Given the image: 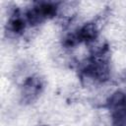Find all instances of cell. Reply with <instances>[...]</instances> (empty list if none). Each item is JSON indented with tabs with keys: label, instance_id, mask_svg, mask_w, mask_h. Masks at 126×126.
<instances>
[{
	"label": "cell",
	"instance_id": "6da1fadb",
	"mask_svg": "<svg viewBox=\"0 0 126 126\" xmlns=\"http://www.w3.org/2000/svg\"><path fill=\"white\" fill-rule=\"evenodd\" d=\"M57 4L51 2H38L26 13V20L31 26H36L43 21L53 18L57 13Z\"/></svg>",
	"mask_w": 126,
	"mask_h": 126
},
{
	"label": "cell",
	"instance_id": "7a4b0ae2",
	"mask_svg": "<svg viewBox=\"0 0 126 126\" xmlns=\"http://www.w3.org/2000/svg\"><path fill=\"white\" fill-rule=\"evenodd\" d=\"M111 111L113 126H126V94L123 92L114 93L107 101Z\"/></svg>",
	"mask_w": 126,
	"mask_h": 126
},
{
	"label": "cell",
	"instance_id": "3957f363",
	"mask_svg": "<svg viewBox=\"0 0 126 126\" xmlns=\"http://www.w3.org/2000/svg\"><path fill=\"white\" fill-rule=\"evenodd\" d=\"M83 73L90 78L103 82L109 78V65L105 59L94 57L86 65Z\"/></svg>",
	"mask_w": 126,
	"mask_h": 126
},
{
	"label": "cell",
	"instance_id": "277c9868",
	"mask_svg": "<svg viewBox=\"0 0 126 126\" xmlns=\"http://www.w3.org/2000/svg\"><path fill=\"white\" fill-rule=\"evenodd\" d=\"M98 34L97 28L94 23H88L84 25L76 33L70 34L65 39L66 46H74L80 42H91L94 41Z\"/></svg>",
	"mask_w": 126,
	"mask_h": 126
},
{
	"label": "cell",
	"instance_id": "5b68a950",
	"mask_svg": "<svg viewBox=\"0 0 126 126\" xmlns=\"http://www.w3.org/2000/svg\"><path fill=\"white\" fill-rule=\"evenodd\" d=\"M42 90V82L39 78L30 77L28 78L22 88V100L26 103L33 101L40 94Z\"/></svg>",
	"mask_w": 126,
	"mask_h": 126
},
{
	"label": "cell",
	"instance_id": "8992f818",
	"mask_svg": "<svg viewBox=\"0 0 126 126\" xmlns=\"http://www.w3.org/2000/svg\"><path fill=\"white\" fill-rule=\"evenodd\" d=\"M26 18L22 17L19 11H15L7 23V32L14 35L21 34L26 28Z\"/></svg>",
	"mask_w": 126,
	"mask_h": 126
}]
</instances>
